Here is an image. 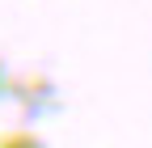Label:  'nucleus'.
<instances>
[]
</instances>
